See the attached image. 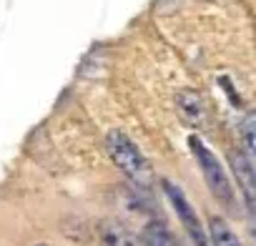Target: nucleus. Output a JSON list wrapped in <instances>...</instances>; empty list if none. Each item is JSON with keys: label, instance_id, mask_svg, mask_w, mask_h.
<instances>
[{"label": "nucleus", "instance_id": "obj_5", "mask_svg": "<svg viewBox=\"0 0 256 246\" xmlns=\"http://www.w3.org/2000/svg\"><path fill=\"white\" fill-rule=\"evenodd\" d=\"M176 110L181 116V120L191 128H201L204 126V100L196 90H178L176 93Z\"/></svg>", "mask_w": 256, "mask_h": 246}, {"label": "nucleus", "instance_id": "obj_10", "mask_svg": "<svg viewBox=\"0 0 256 246\" xmlns=\"http://www.w3.org/2000/svg\"><path fill=\"white\" fill-rule=\"evenodd\" d=\"M38 246H48V244H38Z\"/></svg>", "mask_w": 256, "mask_h": 246}, {"label": "nucleus", "instance_id": "obj_4", "mask_svg": "<svg viewBox=\"0 0 256 246\" xmlns=\"http://www.w3.org/2000/svg\"><path fill=\"white\" fill-rule=\"evenodd\" d=\"M231 171L236 176L241 198H244V218L251 244L256 246V174L248 166L244 151H231Z\"/></svg>", "mask_w": 256, "mask_h": 246}, {"label": "nucleus", "instance_id": "obj_7", "mask_svg": "<svg viewBox=\"0 0 256 246\" xmlns=\"http://www.w3.org/2000/svg\"><path fill=\"white\" fill-rule=\"evenodd\" d=\"M141 241H144V246H181L178 238L171 234V228L158 218H151L141 228Z\"/></svg>", "mask_w": 256, "mask_h": 246}, {"label": "nucleus", "instance_id": "obj_3", "mask_svg": "<svg viewBox=\"0 0 256 246\" xmlns=\"http://www.w3.org/2000/svg\"><path fill=\"white\" fill-rule=\"evenodd\" d=\"M161 186H164V194H166L171 208L176 211V216H178L184 231L188 234L191 244H194V246H211V241H208V231L204 228V224H201L196 208L191 206V201L186 198V194H184L171 178H164Z\"/></svg>", "mask_w": 256, "mask_h": 246}, {"label": "nucleus", "instance_id": "obj_6", "mask_svg": "<svg viewBox=\"0 0 256 246\" xmlns=\"http://www.w3.org/2000/svg\"><path fill=\"white\" fill-rule=\"evenodd\" d=\"M238 131H241V151L256 174V110L244 113V118L238 123Z\"/></svg>", "mask_w": 256, "mask_h": 246}, {"label": "nucleus", "instance_id": "obj_1", "mask_svg": "<svg viewBox=\"0 0 256 246\" xmlns=\"http://www.w3.org/2000/svg\"><path fill=\"white\" fill-rule=\"evenodd\" d=\"M106 148L110 161L126 174V178L131 181L136 188L148 191L154 186V168L141 154V148L128 138L123 131H108L106 136Z\"/></svg>", "mask_w": 256, "mask_h": 246}, {"label": "nucleus", "instance_id": "obj_8", "mask_svg": "<svg viewBox=\"0 0 256 246\" xmlns=\"http://www.w3.org/2000/svg\"><path fill=\"white\" fill-rule=\"evenodd\" d=\"M208 241H211V246H241V241L234 234L231 224L221 216L208 218Z\"/></svg>", "mask_w": 256, "mask_h": 246}, {"label": "nucleus", "instance_id": "obj_2", "mask_svg": "<svg viewBox=\"0 0 256 246\" xmlns=\"http://www.w3.org/2000/svg\"><path fill=\"white\" fill-rule=\"evenodd\" d=\"M188 148H191V154H194V158H196V164H198V168H201V174H204V181H206L211 196H214L224 208L234 211V208H236V194H234L231 178H228L224 164L218 161V156H216V154L211 151V146H208L201 136H196V134L188 136Z\"/></svg>", "mask_w": 256, "mask_h": 246}, {"label": "nucleus", "instance_id": "obj_9", "mask_svg": "<svg viewBox=\"0 0 256 246\" xmlns=\"http://www.w3.org/2000/svg\"><path fill=\"white\" fill-rule=\"evenodd\" d=\"M103 238L108 241V246H134L131 236H128L118 224H106L103 226Z\"/></svg>", "mask_w": 256, "mask_h": 246}]
</instances>
